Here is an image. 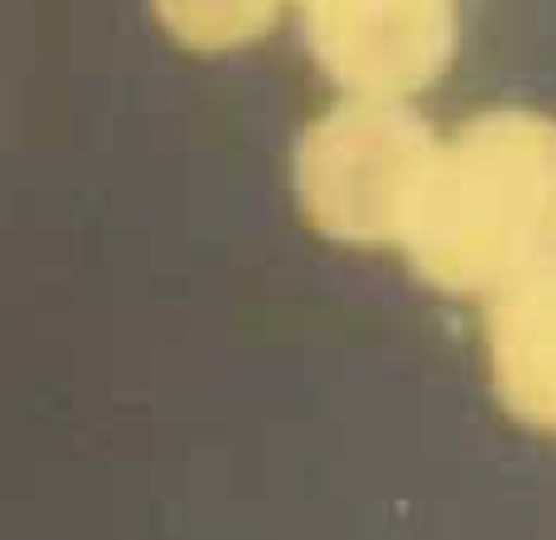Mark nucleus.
I'll use <instances>...</instances> for the list:
<instances>
[{
    "label": "nucleus",
    "instance_id": "f257e3e1",
    "mask_svg": "<svg viewBox=\"0 0 556 540\" xmlns=\"http://www.w3.org/2000/svg\"><path fill=\"white\" fill-rule=\"evenodd\" d=\"M308 219L341 242L400 239L422 190V135L396 109L354 102L315 122L295 158Z\"/></svg>",
    "mask_w": 556,
    "mask_h": 540
},
{
    "label": "nucleus",
    "instance_id": "7ed1b4c3",
    "mask_svg": "<svg viewBox=\"0 0 556 540\" xmlns=\"http://www.w3.org/2000/svg\"><path fill=\"white\" fill-rule=\"evenodd\" d=\"M167 30L197 50H229L275 24L282 0H154Z\"/></svg>",
    "mask_w": 556,
    "mask_h": 540
},
{
    "label": "nucleus",
    "instance_id": "f03ea898",
    "mask_svg": "<svg viewBox=\"0 0 556 540\" xmlns=\"http://www.w3.org/2000/svg\"><path fill=\"white\" fill-rule=\"evenodd\" d=\"M308 40L344 86L383 92L416 83L435 56L426 0H302Z\"/></svg>",
    "mask_w": 556,
    "mask_h": 540
}]
</instances>
